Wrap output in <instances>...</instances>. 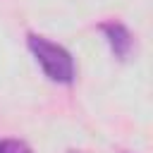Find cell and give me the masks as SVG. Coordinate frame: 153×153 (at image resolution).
<instances>
[{
  "mask_svg": "<svg viewBox=\"0 0 153 153\" xmlns=\"http://www.w3.org/2000/svg\"><path fill=\"white\" fill-rule=\"evenodd\" d=\"M100 31L105 33V38H108L112 53H115L120 60H124V57L129 55L131 45H134L129 29H127L124 24H120V22H105V24H100Z\"/></svg>",
  "mask_w": 153,
  "mask_h": 153,
  "instance_id": "2",
  "label": "cell"
},
{
  "mask_svg": "<svg viewBox=\"0 0 153 153\" xmlns=\"http://www.w3.org/2000/svg\"><path fill=\"white\" fill-rule=\"evenodd\" d=\"M29 50L33 53L36 62L41 65V69L45 72L48 79H53L57 84H69L74 79V60L62 45H57L43 36L29 33Z\"/></svg>",
  "mask_w": 153,
  "mask_h": 153,
  "instance_id": "1",
  "label": "cell"
},
{
  "mask_svg": "<svg viewBox=\"0 0 153 153\" xmlns=\"http://www.w3.org/2000/svg\"><path fill=\"white\" fill-rule=\"evenodd\" d=\"M0 153H33V151L19 139H5L0 141Z\"/></svg>",
  "mask_w": 153,
  "mask_h": 153,
  "instance_id": "3",
  "label": "cell"
},
{
  "mask_svg": "<svg viewBox=\"0 0 153 153\" xmlns=\"http://www.w3.org/2000/svg\"><path fill=\"white\" fill-rule=\"evenodd\" d=\"M69 153H79V151H69Z\"/></svg>",
  "mask_w": 153,
  "mask_h": 153,
  "instance_id": "4",
  "label": "cell"
}]
</instances>
